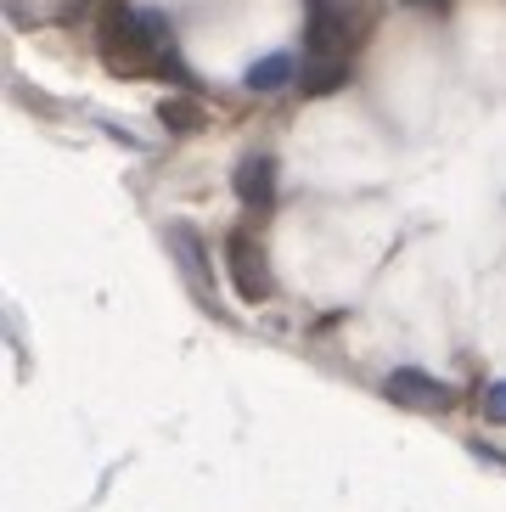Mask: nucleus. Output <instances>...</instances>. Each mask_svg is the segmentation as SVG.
Wrapping results in <instances>:
<instances>
[{
	"label": "nucleus",
	"mask_w": 506,
	"mask_h": 512,
	"mask_svg": "<svg viewBox=\"0 0 506 512\" xmlns=\"http://www.w3.org/2000/svg\"><path fill=\"white\" fill-rule=\"evenodd\" d=\"M225 276H231V287H237V299L242 304H265L270 299V259L265 248L248 237V231H231L225 237Z\"/></svg>",
	"instance_id": "1"
},
{
	"label": "nucleus",
	"mask_w": 506,
	"mask_h": 512,
	"mask_svg": "<svg viewBox=\"0 0 506 512\" xmlns=\"http://www.w3.org/2000/svg\"><path fill=\"white\" fill-rule=\"evenodd\" d=\"M169 237H175V254H180V265H192L197 299H203V304H214V276H209V259H203V248H197V231L175 226V231H169Z\"/></svg>",
	"instance_id": "6"
},
{
	"label": "nucleus",
	"mask_w": 506,
	"mask_h": 512,
	"mask_svg": "<svg viewBox=\"0 0 506 512\" xmlns=\"http://www.w3.org/2000/svg\"><path fill=\"white\" fill-rule=\"evenodd\" d=\"M231 192H237L248 209H270V203H276V158H270V152H248V158L231 169Z\"/></svg>",
	"instance_id": "4"
},
{
	"label": "nucleus",
	"mask_w": 506,
	"mask_h": 512,
	"mask_svg": "<svg viewBox=\"0 0 506 512\" xmlns=\"http://www.w3.org/2000/svg\"><path fill=\"white\" fill-rule=\"evenodd\" d=\"M484 411H490V422H506V377H501V383H490V394H484Z\"/></svg>",
	"instance_id": "9"
},
{
	"label": "nucleus",
	"mask_w": 506,
	"mask_h": 512,
	"mask_svg": "<svg viewBox=\"0 0 506 512\" xmlns=\"http://www.w3.org/2000/svg\"><path fill=\"white\" fill-rule=\"evenodd\" d=\"M298 79V62L287 57V51H270V57H259L248 68V91H259V96H270V91H287Z\"/></svg>",
	"instance_id": "5"
},
{
	"label": "nucleus",
	"mask_w": 506,
	"mask_h": 512,
	"mask_svg": "<svg viewBox=\"0 0 506 512\" xmlns=\"http://www.w3.org/2000/svg\"><path fill=\"white\" fill-rule=\"evenodd\" d=\"M383 394L394 400V406H411V411H433V417H445V411H456V389H450L445 377L422 372V366H394L383 383Z\"/></svg>",
	"instance_id": "2"
},
{
	"label": "nucleus",
	"mask_w": 506,
	"mask_h": 512,
	"mask_svg": "<svg viewBox=\"0 0 506 512\" xmlns=\"http://www.w3.org/2000/svg\"><path fill=\"white\" fill-rule=\"evenodd\" d=\"M304 96H332V91H343L349 85V57H315L310 68H304Z\"/></svg>",
	"instance_id": "7"
},
{
	"label": "nucleus",
	"mask_w": 506,
	"mask_h": 512,
	"mask_svg": "<svg viewBox=\"0 0 506 512\" xmlns=\"http://www.w3.org/2000/svg\"><path fill=\"white\" fill-rule=\"evenodd\" d=\"M355 29L338 0H310V57H349Z\"/></svg>",
	"instance_id": "3"
},
{
	"label": "nucleus",
	"mask_w": 506,
	"mask_h": 512,
	"mask_svg": "<svg viewBox=\"0 0 506 512\" xmlns=\"http://www.w3.org/2000/svg\"><path fill=\"white\" fill-rule=\"evenodd\" d=\"M164 119H169V130H197L203 113H197L192 102H164Z\"/></svg>",
	"instance_id": "8"
}]
</instances>
